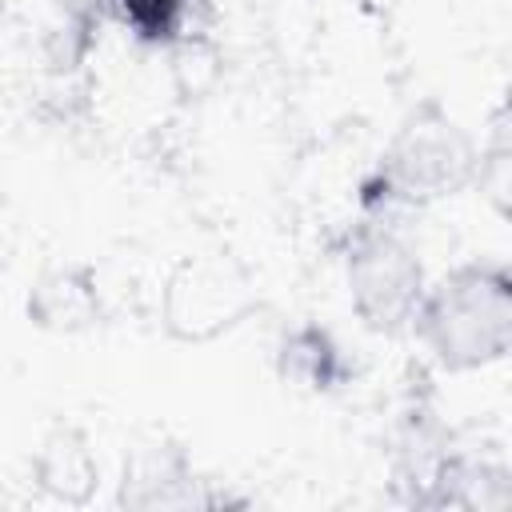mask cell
Here are the masks:
<instances>
[{
	"label": "cell",
	"instance_id": "1",
	"mask_svg": "<svg viewBox=\"0 0 512 512\" xmlns=\"http://www.w3.org/2000/svg\"><path fill=\"white\" fill-rule=\"evenodd\" d=\"M128 4H132L136 20H148V24L156 28V24H164V20L176 12V4H180V0H128Z\"/></svg>",
	"mask_w": 512,
	"mask_h": 512
}]
</instances>
